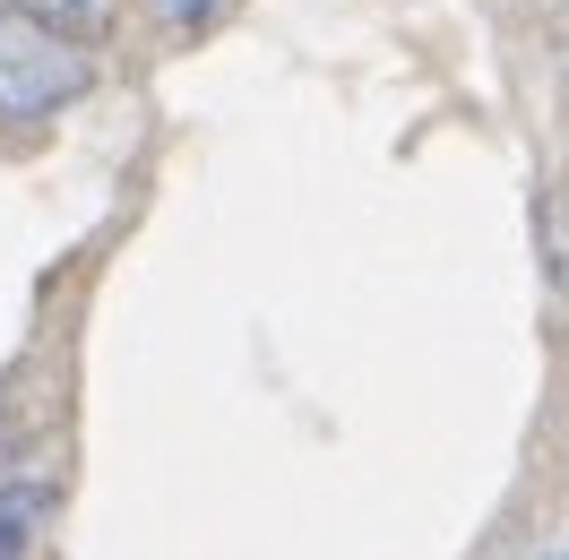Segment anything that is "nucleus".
<instances>
[{
    "label": "nucleus",
    "mask_w": 569,
    "mask_h": 560,
    "mask_svg": "<svg viewBox=\"0 0 569 560\" xmlns=\"http://www.w3.org/2000/svg\"><path fill=\"white\" fill-rule=\"evenodd\" d=\"M147 9H156L164 27H208L216 18V0H147Z\"/></svg>",
    "instance_id": "39448f33"
},
{
    "label": "nucleus",
    "mask_w": 569,
    "mask_h": 560,
    "mask_svg": "<svg viewBox=\"0 0 569 560\" xmlns=\"http://www.w3.org/2000/svg\"><path fill=\"white\" fill-rule=\"evenodd\" d=\"M561 560H569V552H561Z\"/></svg>",
    "instance_id": "423d86ee"
},
{
    "label": "nucleus",
    "mask_w": 569,
    "mask_h": 560,
    "mask_svg": "<svg viewBox=\"0 0 569 560\" xmlns=\"http://www.w3.org/2000/svg\"><path fill=\"white\" fill-rule=\"evenodd\" d=\"M52 36H70V43H104L112 36V18H121V0H27Z\"/></svg>",
    "instance_id": "f03ea898"
},
{
    "label": "nucleus",
    "mask_w": 569,
    "mask_h": 560,
    "mask_svg": "<svg viewBox=\"0 0 569 560\" xmlns=\"http://www.w3.org/2000/svg\"><path fill=\"white\" fill-rule=\"evenodd\" d=\"M96 87L87 43L52 36L27 0H0V121H52Z\"/></svg>",
    "instance_id": "f257e3e1"
},
{
    "label": "nucleus",
    "mask_w": 569,
    "mask_h": 560,
    "mask_svg": "<svg viewBox=\"0 0 569 560\" xmlns=\"http://www.w3.org/2000/svg\"><path fill=\"white\" fill-rule=\"evenodd\" d=\"M36 518H43V491H36V483H9V491H0V560L27 552Z\"/></svg>",
    "instance_id": "7ed1b4c3"
},
{
    "label": "nucleus",
    "mask_w": 569,
    "mask_h": 560,
    "mask_svg": "<svg viewBox=\"0 0 569 560\" xmlns=\"http://www.w3.org/2000/svg\"><path fill=\"white\" fill-rule=\"evenodd\" d=\"M543 277H552V293H569V190L543 199Z\"/></svg>",
    "instance_id": "20e7f679"
}]
</instances>
